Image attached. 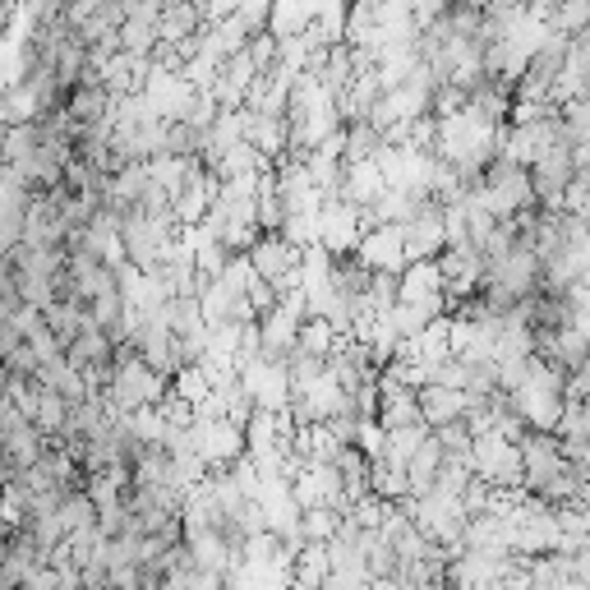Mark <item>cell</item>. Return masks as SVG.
<instances>
[{"label":"cell","mask_w":590,"mask_h":590,"mask_svg":"<svg viewBox=\"0 0 590 590\" xmlns=\"http://www.w3.org/2000/svg\"><path fill=\"white\" fill-rule=\"evenodd\" d=\"M314 10H319V0H277V6L268 10V37H300V33H310V23H314Z\"/></svg>","instance_id":"e0dca14e"},{"label":"cell","mask_w":590,"mask_h":590,"mask_svg":"<svg viewBox=\"0 0 590 590\" xmlns=\"http://www.w3.org/2000/svg\"><path fill=\"white\" fill-rule=\"evenodd\" d=\"M383 443H388V429H383L378 420H361V425H355L351 448L361 452V457L369 461V466H374V461H383Z\"/></svg>","instance_id":"f546056e"},{"label":"cell","mask_w":590,"mask_h":590,"mask_svg":"<svg viewBox=\"0 0 590 590\" xmlns=\"http://www.w3.org/2000/svg\"><path fill=\"white\" fill-rule=\"evenodd\" d=\"M194 590H226V586H222V577H203V572H199Z\"/></svg>","instance_id":"e575fe53"},{"label":"cell","mask_w":590,"mask_h":590,"mask_svg":"<svg viewBox=\"0 0 590 590\" xmlns=\"http://www.w3.org/2000/svg\"><path fill=\"white\" fill-rule=\"evenodd\" d=\"M213 203H217V175L213 171H199L194 181L185 185V194L171 203V213L181 226H203V217L213 213Z\"/></svg>","instance_id":"4fadbf2b"},{"label":"cell","mask_w":590,"mask_h":590,"mask_svg":"<svg viewBox=\"0 0 590 590\" xmlns=\"http://www.w3.org/2000/svg\"><path fill=\"white\" fill-rule=\"evenodd\" d=\"M351 259L361 264L365 272H393V277H401L410 268L406 264V230L401 226H374V230H365Z\"/></svg>","instance_id":"5b68a950"},{"label":"cell","mask_w":590,"mask_h":590,"mask_svg":"<svg viewBox=\"0 0 590 590\" xmlns=\"http://www.w3.org/2000/svg\"><path fill=\"white\" fill-rule=\"evenodd\" d=\"M342 512H332V507H310V512H300V535H304V545H332L337 540V530H342Z\"/></svg>","instance_id":"484cf974"},{"label":"cell","mask_w":590,"mask_h":590,"mask_svg":"<svg viewBox=\"0 0 590 590\" xmlns=\"http://www.w3.org/2000/svg\"><path fill=\"white\" fill-rule=\"evenodd\" d=\"M369 494L383 498V503H406L410 498L406 471L393 466V461H374V466H369Z\"/></svg>","instance_id":"603a6c76"},{"label":"cell","mask_w":590,"mask_h":590,"mask_svg":"<svg viewBox=\"0 0 590 590\" xmlns=\"http://www.w3.org/2000/svg\"><path fill=\"white\" fill-rule=\"evenodd\" d=\"M240 374V388L245 397L254 401V410H268V416H281L291 406V378H287V365L277 361H249V365H236Z\"/></svg>","instance_id":"277c9868"},{"label":"cell","mask_w":590,"mask_h":590,"mask_svg":"<svg viewBox=\"0 0 590 590\" xmlns=\"http://www.w3.org/2000/svg\"><path fill=\"white\" fill-rule=\"evenodd\" d=\"M203 171V162L199 158H152L148 162V175H152V185H158L171 203L185 194V185L194 181V175Z\"/></svg>","instance_id":"ac0fdd59"},{"label":"cell","mask_w":590,"mask_h":590,"mask_svg":"<svg viewBox=\"0 0 590 590\" xmlns=\"http://www.w3.org/2000/svg\"><path fill=\"white\" fill-rule=\"evenodd\" d=\"M406 264H425V259H439V254L448 249V230H443V208L439 203H420L416 217H410L406 226Z\"/></svg>","instance_id":"ba28073f"},{"label":"cell","mask_w":590,"mask_h":590,"mask_svg":"<svg viewBox=\"0 0 590 590\" xmlns=\"http://www.w3.org/2000/svg\"><path fill=\"white\" fill-rule=\"evenodd\" d=\"M37 388H46V393H56L69 410L74 406H84L88 401V388H84V374L74 369L65 355H56V361H46L42 369H37Z\"/></svg>","instance_id":"9a60e30c"},{"label":"cell","mask_w":590,"mask_h":590,"mask_svg":"<svg viewBox=\"0 0 590 590\" xmlns=\"http://www.w3.org/2000/svg\"><path fill=\"white\" fill-rule=\"evenodd\" d=\"M420 406V425L433 433V429H443V425H457L461 416H466V406H471V393H452V388H420L416 397Z\"/></svg>","instance_id":"7c38bea8"},{"label":"cell","mask_w":590,"mask_h":590,"mask_svg":"<svg viewBox=\"0 0 590 590\" xmlns=\"http://www.w3.org/2000/svg\"><path fill=\"white\" fill-rule=\"evenodd\" d=\"M240 300H245V296H230L222 281H203V291H199V314H203V323H208V328L230 323V314H236Z\"/></svg>","instance_id":"cb8c5ba5"},{"label":"cell","mask_w":590,"mask_h":590,"mask_svg":"<svg viewBox=\"0 0 590 590\" xmlns=\"http://www.w3.org/2000/svg\"><path fill=\"white\" fill-rule=\"evenodd\" d=\"M143 590H167V586L162 581H143Z\"/></svg>","instance_id":"d590c367"},{"label":"cell","mask_w":590,"mask_h":590,"mask_svg":"<svg viewBox=\"0 0 590 590\" xmlns=\"http://www.w3.org/2000/svg\"><path fill=\"white\" fill-rule=\"evenodd\" d=\"M471 471L490 490H522V448L503 443L498 433H480L471 443Z\"/></svg>","instance_id":"7a4b0ae2"},{"label":"cell","mask_w":590,"mask_h":590,"mask_svg":"<svg viewBox=\"0 0 590 590\" xmlns=\"http://www.w3.org/2000/svg\"><path fill=\"white\" fill-rule=\"evenodd\" d=\"M19 590H56V568H37V572H29V581H23Z\"/></svg>","instance_id":"836d02e7"},{"label":"cell","mask_w":590,"mask_h":590,"mask_svg":"<svg viewBox=\"0 0 590 590\" xmlns=\"http://www.w3.org/2000/svg\"><path fill=\"white\" fill-rule=\"evenodd\" d=\"M401 304H416V310H425L429 319H443L448 314V300H443V272L433 259L425 264H410L401 272V291H397Z\"/></svg>","instance_id":"9c48e42d"},{"label":"cell","mask_w":590,"mask_h":590,"mask_svg":"<svg viewBox=\"0 0 590 590\" xmlns=\"http://www.w3.org/2000/svg\"><path fill=\"white\" fill-rule=\"evenodd\" d=\"M245 56L254 61V69H259V74H268V69L277 65V37H268V33H259V37H249V46H245Z\"/></svg>","instance_id":"d6a6232c"},{"label":"cell","mask_w":590,"mask_h":590,"mask_svg":"<svg viewBox=\"0 0 590 590\" xmlns=\"http://www.w3.org/2000/svg\"><path fill=\"white\" fill-rule=\"evenodd\" d=\"M167 388L171 383L152 374L135 355V346H116V355H111V393H107L111 410L135 416V410H143V406H158L167 397Z\"/></svg>","instance_id":"6da1fadb"},{"label":"cell","mask_w":590,"mask_h":590,"mask_svg":"<svg viewBox=\"0 0 590 590\" xmlns=\"http://www.w3.org/2000/svg\"><path fill=\"white\" fill-rule=\"evenodd\" d=\"M268 0H240V6H236V23H240V29L249 33V37H259V33H268Z\"/></svg>","instance_id":"1f68e13d"},{"label":"cell","mask_w":590,"mask_h":590,"mask_svg":"<svg viewBox=\"0 0 590 590\" xmlns=\"http://www.w3.org/2000/svg\"><path fill=\"white\" fill-rule=\"evenodd\" d=\"M245 143H249V148H259L268 162L287 158V148H291V125H287V116L245 111Z\"/></svg>","instance_id":"8fae6325"},{"label":"cell","mask_w":590,"mask_h":590,"mask_svg":"<svg viewBox=\"0 0 590 590\" xmlns=\"http://www.w3.org/2000/svg\"><path fill=\"white\" fill-rule=\"evenodd\" d=\"M296 351L314 355V361H323V365H328V355L337 351V337H332V328H328L323 319H304V323H300V332H296Z\"/></svg>","instance_id":"4316f807"},{"label":"cell","mask_w":590,"mask_h":590,"mask_svg":"<svg viewBox=\"0 0 590 590\" xmlns=\"http://www.w3.org/2000/svg\"><path fill=\"white\" fill-rule=\"evenodd\" d=\"M429 439V429L416 420V425H401V429H388V443H383V461H393V466L406 471V461L420 452V443Z\"/></svg>","instance_id":"d4e9b609"},{"label":"cell","mask_w":590,"mask_h":590,"mask_svg":"<svg viewBox=\"0 0 590 590\" xmlns=\"http://www.w3.org/2000/svg\"><path fill=\"white\" fill-rule=\"evenodd\" d=\"M517 448H522V490H526V494H545L549 480H554L562 466H568L554 433H526Z\"/></svg>","instance_id":"52a82bcc"},{"label":"cell","mask_w":590,"mask_h":590,"mask_svg":"<svg viewBox=\"0 0 590 590\" xmlns=\"http://www.w3.org/2000/svg\"><path fill=\"white\" fill-rule=\"evenodd\" d=\"M56 517H61V530H65V540H69V535H79V530H93V526H97V507H93V498H88L84 490H69V494L61 498V507H56Z\"/></svg>","instance_id":"7402d4cb"},{"label":"cell","mask_w":590,"mask_h":590,"mask_svg":"<svg viewBox=\"0 0 590 590\" xmlns=\"http://www.w3.org/2000/svg\"><path fill=\"white\" fill-rule=\"evenodd\" d=\"M383 194H388V185H383L378 162H351V167L342 171V194H337V199L346 203V208L369 213Z\"/></svg>","instance_id":"30bf717a"},{"label":"cell","mask_w":590,"mask_h":590,"mask_svg":"<svg viewBox=\"0 0 590 590\" xmlns=\"http://www.w3.org/2000/svg\"><path fill=\"white\" fill-rule=\"evenodd\" d=\"M171 393L181 397L190 410H194V406H203V401L213 397L208 378H203V369H199V365H185V369H175V378H171Z\"/></svg>","instance_id":"f1b7e54d"},{"label":"cell","mask_w":590,"mask_h":590,"mask_svg":"<svg viewBox=\"0 0 590 590\" xmlns=\"http://www.w3.org/2000/svg\"><path fill=\"white\" fill-rule=\"evenodd\" d=\"M365 226H361V213L346 208L342 199H328L319 208V245L332 254V264H342L355 254V245H361Z\"/></svg>","instance_id":"8992f818"},{"label":"cell","mask_w":590,"mask_h":590,"mask_svg":"<svg viewBox=\"0 0 590 590\" xmlns=\"http://www.w3.org/2000/svg\"><path fill=\"white\" fill-rule=\"evenodd\" d=\"M439 471H443V448L433 443V433L420 443V452L406 461V484H410V498H425V494H433V480H439Z\"/></svg>","instance_id":"d6986e66"},{"label":"cell","mask_w":590,"mask_h":590,"mask_svg":"<svg viewBox=\"0 0 590 590\" xmlns=\"http://www.w3.org/2000/svg\"><path fill=\"white\" fill-rule=\"evenodd\" d=\"M304 406H310V416H314V425H328L332 416H342V410H351V397L342 393V383L337 378H332L328 369L310 383V388H304V393H296Z\"/></svg>","instance_id":"2e32d148"},{"label":"cell","mask_w":590,"mask_h":590,"mask_svg":"<svg viewBox=\"0 0 590 590\" xmlns=\"http://www.w3.org/2000/svg\"><path fill=\"white\" fill-rule=\"evenodd\" d=\"M328 549L323 545H304L300 554H296V562H291V581H304V586H319L323 590V581H328Z\"/></svg>","instance_id":"83f0119b"},{"label":"cell","mask_w":590,"mask_h":590,"mask_svg":"<svg viewBox=\"0 0 590 590\" xmlns=\"http://www.w3.org/2000/svg\"><path fill=\"white\" fill-rule=\"evenodd\" d=\"M190 443H194V457L208 466V475H217L245 457V429H236L230 420H194Z\"/></svg>","instance_id":"3957f363"},{"label":"cell","mask_w":590,"mask_h":590,"mask_svg":"<svg viewBox=\"0 0 590 590\" xmlns=\"http://www.w3.org/2000/svg\"><path fill=\"white\" fill-rule=\"evenodd\" d=\"M111 355H116V346H111L107 332L93 328V323H84V332H79V337H74V346L65 351V361L84 374L88 365H111Z\"/></svg>","instance_id":"ffe728a7"},{"label":"cell","mask_w":590,"mask_h":590,"mask_svg":"<svg viewBox=\"0 0 590 590\" xmlns=\"http://www.w3.org/2000/svg\"><path fill=\"white\" fill-rule=\"evenodd\" d=\"M342 139H346V152H342V162H374L378 152H383V135L374 130L369 120H355V125H342Z\"/></svg>","instance_id":"44dd1931"},{"label":"cell","mask_w":590,"mask_h":590,"mask_svg":"<svg viewBox=\"0 0 590 590\" xmlns=\"http://www.w3.org/2000/svg\"><path fill=\"white\" fill-rule=\"evenodd\" d=\"M203 33V19H199V6L190 0H171L162 6V19H158V46H185Z\"/></svg>","instance_id":"5bb4252c"},{"label":"cell","mask_w":590,"mask_h":590,"mask_svg":"<svg viewBox=\"0 0 590 590\" xmlns=\"http://www.w3.org/2000/svg\"><path fill=\"white\" fill-rule=\"evenodd\" d=\"M433 443H439L443 448V457H471V429L466 425H443V429H433Z\"/></svg>","instance_id":"4dcf8cb0"}]
</instances>
